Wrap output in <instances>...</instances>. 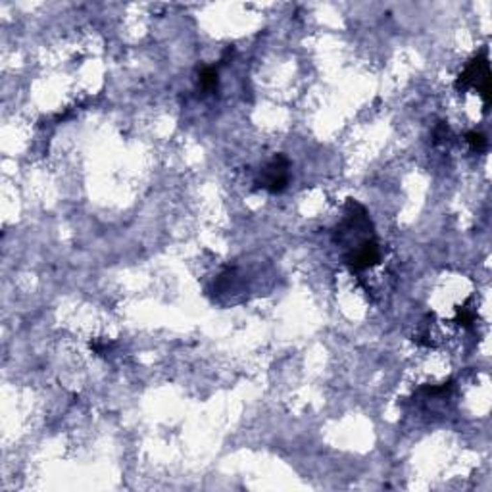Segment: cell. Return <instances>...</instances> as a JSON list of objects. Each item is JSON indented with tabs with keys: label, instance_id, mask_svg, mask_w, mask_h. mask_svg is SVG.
Wrapping results in <instances>:
<instances>
[{
	"label": "cell",
	"instance_id": "1",
	"mask_svg": "<svg viewBox=\"0 0 492 492\" xmlns=\"http://www.w3.org/2000/svg\"><path fill=\"white\" fill-rule=\"evenodd\" d=\"M454 87L460 93H465L468 89H475L477 93L481 94V98H483L484 110H489V106H491V66H489L486 50H483L481 54H477L465 66V70L458 75Z\"/></svg>",
	"mask_w": 492,
	"mask_h": 492
},
{
	"label": "cell",
	"instance_id": "5",
	"mask_svg": "<svg viewBox=\"0 0 492 492\" xmlns=\"http://www.w3.org/2000/svg\"><path fill=\"white\" fill-rule=\"evenodd\" d=\"M465 141L471 147V150H475V152H484L486 150V137L483 133H479V131H469L465 135Z\"/></svg>",
	"mask_w": 492,
	"mask_h": 492
},
{
	"label": "cell",
	"instance_id": "2",
	"mask_svg": "<svg viewBox=\"0 0 492 492\" xmlns=\"http://www.w3.org/2000/svg\"><path fill=\"white\" fill-rule=\"evenodd\" d=\"M289 158L285 154H275L260 173V187L266 188L271 195L283 193L289 185Z\"/></svg>",
	"mask_w": 492,
	"mask_h": 492
},
{
	"label": "cell",
	"instance_id": "3",
	"mask_svg": "<svg viewBox=\"0 0 492 492\" xmlns=\"http://www.w3.org/2000/svg\"><path fill=\"white\" fill-rule=\"evenodd\" d=\"M379 262H381V248H379L375 239L361 241L354 248L346 252V256H344V264L350 267L352 271L369 269V267L377 266Z\"/></svg>",
	"mask_w": 492,
	"mask_h": 492
},
{
	"label": "cell",
	"instance_id": "6",
	"mask_svg": "<svg viewBox=\"0 0 492 492\" xmlns=\"http://www.w3.org/2000/svg\"><path fill=\"white\" fill-rule=\"evenodd\" d=\"M458 321H460V325H463V327L471 329L473 327V323H475V313L469 312L465 308H460V310H458Z\"/></svg>",
	"mask_w": 492,
	"mask_h": 492
},
{
	"label": "cell",
	"instance_id": "4",
	"mask_svg": "<svg viewBox=\"0 0 492 492\" xmlns=\"http://www.w3.org/2000/svg\"><path fill=\"white\" fill-rule=\"evenodd\" d=\"M198 81H200V87H202L204 91H216L219 85V75H218V70L216 68H204L202 71H200V75H198Z\"/></svg>",
	"mask_w": 492,
	"mask_h": 492
}]
</instances>
